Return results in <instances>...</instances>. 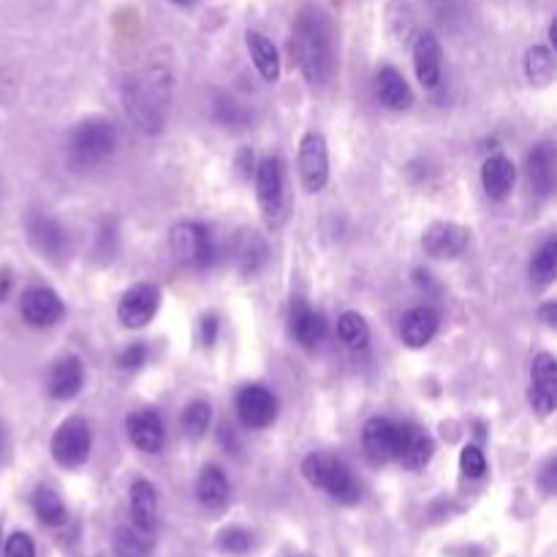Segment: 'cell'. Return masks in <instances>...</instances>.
I'll list each match as a JSON object with an SVG mask.
<instances>
[{"mask_svg":"<svg viewBox=\"0 0 557 557\" xmlns=\"http://www.w3.org/2000/svg\"><path fill=\"white\" fill-rule=\"evenodd\" d=\"M438 324L441 318L433 308L427 305H419V308H411L403 316V324H400V337L408 348H424L438 332Z\"/></svg>","mask_w":557,"mask_h":557,"instance_id":"obj_19","label":"cell"},{"mask_svg":"<svg viewBox=\"0 0 557 557\" xmlns=\"http://www.w3.org/2000/svg\"><path fill=\"white\" fill-rule=\"evenodd\" d=\"M115 150V128L106 120H87L77 125L68 139V164L74 169H93Z\"/></svg>","mask_w":557,"mask_h":557,"instance_id":"obj_3","label":"cell"},{"mask_svg":"<svg viewBox=\"0 0 557 557\" xmlns=\"http://www.w3.org/2000/svg\"><path fill=\"white\" fill-rule=\"evenodd\" d=\"M525 74L533 85H549L555 79V55L547 47H530L525 55Z\"/></svg>","mask_w":557,"mask_h":557,"instance_id":"obj_32","label":"cell"},{"mask_svg":"<svg viewBox=\"0 0 557 557\" xmlns=\"http://www.w3.org/2000/svg\"><path fill=\"white\" fill-rule=\"evenodd\" d=\"M253 544V538L245 528H226L218 536V547L226 552V555H245Z\"/></svg>","mask_w":557,"mask_h":557,"instance_id":"obj_34","label":"cell"},{"mask_svg":"<svg viewBox=\"0 0 557 557\" xmlns=\"http://www.w3.org/2000/svg\"><path fill=\"white\" fill-rule=\"evenodd\" d=\"M528 180L538 196H549L555 188V150L549 145H536L528 155Z\"/></svg>","mask_w":557,"mask_h":557,"instance_id":"obj_25","label":"cell"},{"mask_svg":"<svg viewBox=\"0 0 557 557\" xmlns=\"http://www.w3.org/2000/svg\"><path fill=\"white\" fill-rule=\"evenodd\" d=\"M147 362V348L142 343H134V346H128L123 354L117 356V365L123 367V370H139V367Z\"/></svg>","mask_w":557,"mask_h":557,"instance_id":"obj_39","label":"cell"},{"mask_svg":"<svg viewBox=\"0 0 557 557\" xmlns=\"http://www.w3.org/2000/svg\"><path fill=\"white\" fill-rule=\"evenodd\" d=\"M90 446H93V435H90V424L82 416L66 419L49 441L52 457L63 468H79L90 457Z\"/></svg>","mask_w":557,"mask_h":557,"instance_id":"obj_5","label":"cell"},{"mask_svg":"<svg viewBox=\"0 0 557 557\" xmlns=\"http://www.w3.org/2000/svg\"><path fill=\"white\" fill-rule=\"evenodd\" d=\"M245 41H248L250 60H253V66H256V71L261 74V79H264V82H278L280 55L278 49H275V44H272L264 33H259V30H248Z\"/></svg>","mask_w":557,"mask_h":557,"instance_id":"obj_26","label":"cell"},{"mask_svg":"<svg viewBox=\"0 0 557 557\" xmlns=\"http://www.w3.org/2000/svg\"><path fill=\"white\" fill-rule=\"evenodd\" d=\"M3 557H36V547L33 538L28 533H14L3 547Z\"/></svg>","mask_w":557,"mask_h":557,"instance_id":"obj_38","label":"cell"},{"mask_svg":"<svg viewBox=\"0 0 557 557\" xmlns=\"http://www.w3.org/2000/svg\"><path fill=\"white\" fill-rule=\"evenodd\" d=\"M131 517H134L136 528L155 533V522H158V492H155L150 481L139 479L131 484Z\"/></svg>","mask_w":557,"mask_h":557,"instance_id":"obj_27","label":"cell"},{"mask_svg":"<svg viewBox=\"0 0 557 557\" xmlns=\"http://www.w3.org/2000/svg\"><path fill=\"white\" fill-rule=\"evenodd\" d=\"M302 473H305V479H308L316 490H324L329 498H335L337 503L351 506V503H356L359 495H362L359 481L354 479V473L348 471L340 460L329 457V454H308L305 462H302Z\"/></svg>","mask_w":557,"mask_h":557,"instance_id":"obj_2","label":"cell"},{"mask_svg":"<svg viewBox=\"0 0 557 557\" xmlns=\"http://www.w3.org/2000/svg\"><path fill=\"white\" fill-rule=\"evenodd\" d=\"M196 498L204 509L218 511L229 503V479L218 465H207L196 479Z\"/></svg>","mask_w":557,"mask_h":557,"instance_id":"obj_24","label":"cell"},{"mask_svg":"<svg viewBox=\"0 0 557 557\" xmlns=\"http://www.w3.org/2000/svg\"><path fill=\"white\" fill-rule=\"evenodd\" d=\"M289 327H291V337L297 340L299 346L305 348H316L318 343L324 340V332H327L324 316L316 313V310H310L305 299H294V302H291Z\"/></svg>","mask_w":557,"mask_h":557,"instance_id":"obj_17","label":"cell"},{"mask_svg":"<svg viewBox=\"0 0 557 557\" xmlns=\"http://www.w3.org/2000/svg\"><path fill=\"white\" fill-rule=\"evenodd\" d=\"M517 183V169L511 164L506 155H492L487 158V164L481 169V185H484V191L490 199L500 202V199H506Z\"/></svg>","mask_w":557,"mask_h":557,"instance_id":"obj_23","label":"cell"},{"mask_svg":"<svg viewBox=\"0 0 557 557\" xmlns=\"http://www.w3.org/2000/svg\"><path fill=\"white\" fill-rule=\"evenodd\" d=\"M20 310H22V318L28 321L30 327H52V324H58L66 308H63V299L55 294L52 289L47 286H36V289H28L22 294V302H20Z\"/></svg>","mask_w":557,"mask_h":557,"instance_id":"obj_13","label":"cell"},{"mask_svg":"<svg viewBox=\"0 0 557 557\" xmlns=\"http://www.w3.org/2000/svg\"><path fill=\"white\" fill-rule=\"evenodd\" d=\"M256 196L269 226H278L286 212V177L278 158H264L256 169Z\"/></svg>","mask_w":557,"mask_h":557,"instance_id":"obj_6","label":"cell"},{"mask_svg":"<svg viewBox=\"0 0 557 557\" xmlns=\"http://www.w3.org/2000/svg\"><path fill=\"white\" fill-rule=\"evenodd\" d=\"M158 305H161V291L155 289L153 283H136L120 297L117 318L123 327L142 329L153 321Z\"/></svg>","mask_w":557,"mask_h":557,"instance_id":"obj_9","label":"cell"},{"mask_svg":"<svg viewBox=\"0 0 557 557\" xmlns=\"http://www.w3.org/2000/svg\"><path fill=\"white\" fill-rule=\"evenodd\" d=\"M471 234L460 223H433L430 229L424 231L422 248L427 250V256L433 259H457L462 250L468 248Z\"/></svg>","mask_w":557,"mask_h":557,"instance_id":"obj_14","label":"cell"},{"mask_svg":"<svg viewBox=\"0 0 557 557\" xmlns=\"http://www.w3.org/2000/svg\"><path fill=\"white\" fill-rule=\"evenodd\" d=\"M215 337H218V318H215V316H204L202 318V340H204V346H212V343H215Z\"/></svg>","mask_w":557,"mask_h":557,"instance_id":"obj_40","label":"cell"},{"mask_svg":"<svg viewBox=\"0 0 557 557\" xmlns=\"http://www.w3.org/2000/svg\"><path fill=\"white\" fill-rule=\"evenodd\" d=\"M433 457V438L419 424H397L394 438V460H400L408 471H422Z\"/></svg>","mask_w":557,"mask_h":557,"instance_id":"obj_11","label":"cell"},{"mask_svg":"<svg viewBox=\"0 0 557 557\" xmlns=\"http://www.w3.org/2000/svg\"><path fill=\"white\" fill-rule=\"evenodd\" d=\"M215 117H218V123H223V125L248 123V112H245V109H242V106L229 96L218 98V104H215Z\"/></svg>","mask_w":557,"mask_h":557,"instance_id":"obj_36","label":"cell"},{"mask_svg":"<svg viewBox=\"0 0 557 557\" xmlns=\"http://www.w3.org/2000/svg\"><path fill=\"white\" fill-rule=\"evenodd\" d=\"M210 422H212V405L204 403V400H196L185 408L183 413V430L188 438L193 441H199L207 430H210Z\"/></svg>","mask_w":557,"mask_h":557,"instance_id":"obj_33","label":"cell"},{"mask_svg":"<svg viewBox=\"0 0 557 557\" xmlns=\"http://www.w3.org/2000/svg\"><path fill=\"white\" fill-rule=\"evenodd\" d=\"M0 452H3V430H0Z\"/></svg>","mask_w":557,"mask_h":557,"instance_id":"obj_46","label":"cell"},{"mask_svg":"<svg viewBox=\"0 0 557 557\" xmlns=\"http://www.w3.org/2000/svg\"><path fill=\"white\" fill-rule=\"evenodd\" d=\"M49 397L55 400H74L85 386V365L79 356H66L49 373Z\"/></svg>","mask_w":557,"mask_h":557,"instance_id":"obj_18","label":"cell"},{"mask_svg":"<svg viewBox=\"0 0 557 557\" xmlns=\"http://www.w3.org/2000/svg\"><path fill=\"white\" fill-rule=\"evenodd\" d=\"M441 44L433 33H422L413 44V68L424 87H438L441 82Z\"/></svg>","mask_w":557,"mask_h":557,"instance_id":"obj_20","label":"cell"},{"mask_svg":"<svg viewBox=\"0 0 557 557\" xmlns=\"http://www.w3.org/2000/svg\"><path fill=\"white\" fill-rule=\"evenodd\" d=\"M11 283H14V280H11V272H9V269H0V302H3V299L9 297Z\"/></svg>","mask_w":557,"mask_h":557,"instance_id":"obj_42","label":"cell"},{"mask_svg":"<svg viewBox=\"0 0 557 557\" xmlns=\"http://www.w3.org/2000/svg\"><path fill=\"white\" fill-rule=\"evenodd\" d=\"M237 169H240L242 177H253V153H250L248 147L240 150V155H237Z\"/></svg>","mask_w":557,"mask_h":557,"instance_id":"obj_41","label":"cell"},{"mask_svg":"<svg viewBox=\"0 0 557 557\" xmlns=\"http://www.w3.org/2000/svg\"><path fill=\"white\" fill-rule=\"evenodd\" d=\"M337 335H340V340L351 351H362L370 343V327H367L365 318L354 313V310H346L340 316V321H337Z\"/></svg>","mask_w":557,"mask_h":557,"instance_id":"obj_31","label":"cell"},{"mask_svg":"<svg viewBox=\"0 0 557 557\" xmlns=\"http://www.w3.org/2000/svg\"><path fill=\"white\" fill-rule=\"evenodd\" d=\"M125 433L139 452L158 454L164 449V422L155 411H134L125 419Z\"/></svg>","mask_w":557,"mask_h":557,"instance_id":"obj_15","label":"cell"},{"mask_svg":"<svg viewBox=\"0 0 557 557\" xmlns=\"http://www.w3.org/2000/svg\"><path fill=\"white\" fill-rule=\"evenodd\" d=\"M112 549L115 557H153V533L136 525H123L115 530Z\"/></svg>","mask_w":557,"mask_h":557,"instance_id":"obj_28","label":"cell"},{"mask_svg":"<svg viewBox=\"0 0 557 557\" xmlns=\"http://www.w3.org/2000/svg\"><path fill=\"white\" fill-rule=\"evenodd\" d=\"M30 245L39 250L41 256L47 259H60L68 248L66 229L52 218H33L28 229Z\"/></svg>","mask_w":557,"mask_h":557,"instance_id":"obj_21","label":"cell"},{"mask_svg":"<svg viewBox=\"0 0 557 557\" xmlns=\"http://www.w3.org/2000/svg\"><path fill=\"white\" fill-rule=\"evenodd\" d=\"M555 269H557V242L547 240L541 248L536 250V256L530 261V280L536 289H544L555 280Z\"/></svg>","mask_w":557,"mask_h":557,"instance_id":"obj_30","label":"cell"},{"mask_svg":"<svg viewBox=\"0 0 557 557\" xmlns=\"http://www.w3.org/2000/svg\"><path fill=\"white\" fill-rule=\"evenodd\" d=\"M299 174L308 193L324 191L329 183V150L327 139L316 131L302 136L299 142Z\"/></svg>","mask_w":557,"mask_h":557,"instance_id":"obj_7","label":"cell"},{"mask_svg":"<svg viewBox=\"0 0 557 557\" xmlns=\"http://www.w3.org/2000/svg\"><path fill=\"white\" fill-rule=\"evenodd\" d=\"M33 509L39 514V519L49 528H60L63 522L68 519L66 503L60 500V495L49 487H39L36 495H33Z\"/></svg>","mask_w":557,"mask_h":557,"instance_id":"obj_29","label":"cell"},{"mask_svg":"<svg viewBox=\"0 0 557 557\" xmlns=\"http://www.w3.org/2000/svg\"><path fill=\"white\" fill-rule=\"evenodd\" d=\"M164 74H147L128 87V109L142 131H158L164 125V93H161Z\"/></svg>","mask_w":557,"mask_h":557,"instance_id":"obj_4","label":"cell"},{"mask_svg":"<svg viewBox=\"0 0 557 557\" xmlns=\"http://www.w3.org/2000/svg\"><path fill=\"white\" fill-rule=\"evenodd\" d=\"M291 52L294 60L302 68V74L313 85H327L335 68V55H332V39L329 30L321 17L316 14H305L294 28V39H291Z\"/></svg>","mask_w":557,"mask_h":557,"instance_id":"obj_1","label":"cell"},{"mask_svg":"<svg viewBox=\"0 0 557 557\" xmlns=\"http://www.w3.org/2000/svg\"><path fill=\"white\" fill-rule=\"evenodd\" d=\"M174 3H180V6H188V3H193V0H174Z\"/></svg>","mask_w":557,"mask_h":557,"instance_id":"obj_45","label":"cell"},{"mask_svg":"<svg viewBox=\"0 0 557 557\" xmlns=\"http://www.w3.org/2000/svg\"><path fill=\"white\" fill-rule=\"evenodd\" d=\"M552 479H555V462H549L547 471H544V487H547V492L555 490V484H552Z\"/></svg>","mask_w":557,"mask_h":557,"instance_id":"obj_44","label":"cell"},{"mask_svg":"<svg viewBox=\"0 0 557 557\" xmlns=\"http://www.w3.org/2000/svg\"><path fill=\"white\" fill-rule=\"evenodd\" d=\"M375 93H378V101L394 112H403L408 106L413 104V93L405 77L392 66H384L378 71V77H375Z\"/></svg>","mask_w":557,"mask_h":557,"instance_id":"obj_22","label":"cell"},{"mask_svg":"<svg viewBox=\"0 0 557 557\" xmlns=\"http://www.w3.org/2000/svg\"><path fill=\"white\" fill-rule=\"evenodd\" d=\"M264 256H267V245H264L259 237H248V242H245L240 250L242 272H245V275H248V272H256V269L261 267Z\"/></svg>","mask_w":557,"mask_h":557,"instance_id":"obj_37","label":"cell"},{"mask_svg":"<svg viewBox=\"0 0 557 557\" xmlns=\"http://www.w3.org/2000/svg\"><path fill=\"white\" fill-rule=\"evenodd\" d=\"M460 468L468 479H481V476L487 473V460H484V452H481L479 446L468 443V446L462 449Z\"/></svg>","mask_w":557,"mask_h":557,"instance_id":"obj_35","label":"cell"},{"mask_svg":"<svg viewBox=\"0 0 557 557\" xmlns=\"http://www.w3.org/2000/svg\"><path fill=\"white\" fill-rule=\"evenodd\" d=\"M530 405L538 416H549L555 411L557 397V365L552 354H538L530 365Z\"/></svg>","mask_w":557,"mask_h":557,"instance_id":"obj_10","label":"cell"},{"mask_svg":"<svg viewBox=\"0 0 557 557\" xmlns=\"http://www.w3.org/2000/svg\"><path fill=\"white\" fill-rule=\"evenodd\" d=\"M394 438H397V424H392L384 416H373L362 430V446H365L367 460L373 465H386L394 460Z\"/></svg>","mask_w":557,"mask_h":557,"instance_id":"obj_16","label":"cell"},{"mask_svg":"<svg viewBox=\"0 0 557 557\" xmlns=\"http://www.w3.org/2000/svg\"><path fill=\"white\" fill-rule=\"evenodd\" d=\"M237 416L250 430H264L278 416V400L264 386H245L237 394Z\"/></svg>","mask_w":557,"mask_h":557,"instance_id":"obj_12","label":"cell"},{"mask_svg":"<svg viewBox=\"0 0 557 557\" xmlns=\"http://www.w3.org/2000/svg\"><path fill=\"white\" fill-rule=\"evenodd\" d=\"M172 250L174 256L185 264L207 267L215 259V240L212 231L202 223H180L172 231Z\"/></svg>","mask_w":557,"mask_h":557,"instance_id":"obj_8","label":"cell"},{"mask_svg":"<svg viewBox=\"0 0 557 557\" xmlns=\"http://www.w3.org/2000/svg\"><path fill=\"white\" fill-rule=\"evenodd\" d=\"M555 310H557L555 302H547L544 308L538 310V313H541V318H544V324H547V327H555Z\"/></svg>","mask_w":557,"mask_h":557,"instance_id":"obj_43","label":"cell"}]
</instances>
